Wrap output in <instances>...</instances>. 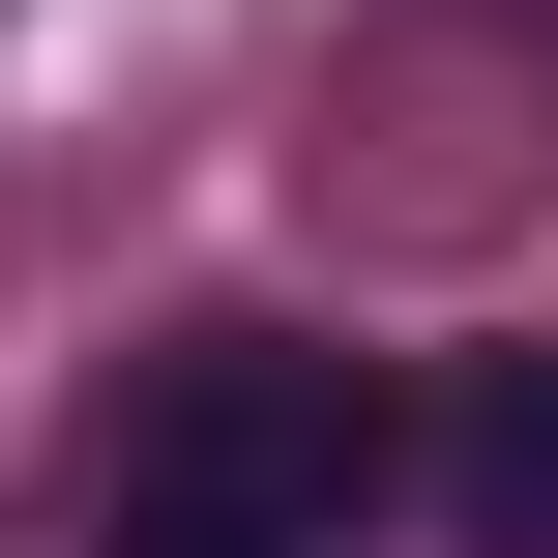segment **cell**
<instances>
[{"label": "cell", "mask_w": 558, "mask_h": 558, "mask_svg": "<svg viewBox=\"0 0 558 558\" xmlns=\"http://www.w3.org/2000/svg\"><path fill=\"white\" fill-rule=\"evenodd\" d=\"M383 500V383L324 324H177L88 441V558H353Z\"/></svg>", "instance_id": "cell-1"}, {"label": "cell", "mask_w": 558, "mask_h": 558, "mask_svg": "<svg viewBox=\"0 0 558 558\" xmlns=\"http://www.w3.org/2000/svg\"><path fill=\"white\" fill-rule=\"evenodd\" d=\"M441 558H558V324L441 383Z\"/></svg>", "instance_id": "cell-2"}]
</instances>
